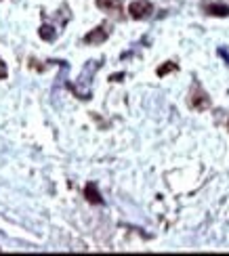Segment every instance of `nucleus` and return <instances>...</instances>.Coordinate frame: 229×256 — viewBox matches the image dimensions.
<instances>
[{"label":"nucleus","mask_w":229,"mask_h":256,"mask_svg":"<svg viewBox=\"0 0 229 256\" xmlns=\"http://www.w3.org/2000/svg\"><path fill=\"white\" fill-rule=\"evenodd\" d=\"M151 10H154V6H151L149 0H135V2L128 6V13L133 19H145V17H149Z\"/></svg>","instance_id":"f257e3e1"},{"label":"nucleus","mask_w":229,"mask_h":256,"mask_svg":"<svg viewBox=\"0 0 229 256\" xmlns=\"http://www.w3.org/2000/svg\"><path fill=\"white\" fill-rule=\"evenodd\" d=\"M174 68H177V66H174V63H168V66H164V68H160V70H158V74H160V76H164V74H166L168 70H174Z\"/></svg>","instance_id":"0eeeda50"},{"label":"nucleus","mask_w":229,"mask_h":256,"mask_svg":"<svg viewBox=\"0 0 229 256\" xmlns=\"http://www.w3.org/2000/svg\"><path fill=\"white\" fill-rule=\"evenodd\" d=\"M0 78H7V68H5L3 61H0Z\"/></svg>","instance_id":"6e6552de"},{"label":"nucleus","mask_w":229,"mask_h":256,"mask_svg":"<svg viewBox=\"0 0 229 256\" xmlns=\"http://www.w3.org/2000/svg\"><path fill=\"white\" fill-rule=\"evenodd\" d=\"M206 10H208L210 15H216V17H227L229 15V6H225V4H208Z\"/></svg>","instance_id":"20e7f679"},{"label":"nucleus","mask_w":229,"mask_h":256,"mask_svg":"<svg viewBox=\"0 0 229 256\" xmlns=\"http://www.w3.org/2000/svg\"><path fill=\"white\" fill-rule=\"evenodd\" d=\"M105 38H107L105 28H97V30L91 32V34L84 36V42H86V44H99V42H103Z\"/></svg>","instance_id":"f03ea898"},{"label":"nucleus","mask_w":229,"mask_h":256,"mask_svg":"<svg viewBox=\"0 0 229 256\" xmlns=\"http://www.w3.org/2000/svg\"><path fill=\"white\" fill-rule=\"evenodd\" d=\"M38 34H40V38H45V40H53V38H55V28H51V26H42Z\"/></svg>","instance_id":"423d86ee"},{"label":"nucleus","mask_w":229,"mask_h":256,"mask_svg":"<svg viewBox=\"0 0 229 256\" xmlns=\"http://www.w3.org/2000/svg\"><path fill=\"white\" fill-rule=\"evenodd\" d=\"M84 196H86V200H89L91 204H103V200H101V196H99V191H97V185H95V183L86 185Z\"/></svg>","instance_id":"7ed1b4c3"},{"label":"nucleus","mask_w":229,"mask_h":256,"mask_svg":"<svg viewBox=\"0 0 229 256\" xmlns=\"http://www.w3.org/2000/svg\"><path fill=\"white\" fill-rule=\"evenodd\" d=\"M97 6L105 10H120V0H97Z\"/></svg>","instance_id":"39448f33"}]
</instances>
